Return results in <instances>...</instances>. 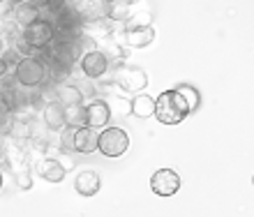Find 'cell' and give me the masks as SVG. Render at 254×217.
I'll use <instances>...</instances> for the list:
<instances>
[{"label":"cell","mask_w":254,"mask_h":217,"mask_svg":"<svg viewBox=\"0 0 254 217\" xmlns=\"http://www.w3.org/2000/svg\"><path fill=\"white\" fill-rule=\"evenodd\" d=\"M14 83L21 86V88L35 90V88H44L49 81H51V74H49V65L42 55H28V58H21L16 62V67L12 72Z\"/></svg>","instance_id":"cell-1"},{"label":"cell","mask_w":254,"mask_h":217,"mask_svg":"<svg viewBox=\"0 0 254 217\" xmlns=\"http://www.w3.org/2000/svg\"><path fill=\"white\" fill-rule=\"evenodd\" d=\"M190 113H192V111H190L188 100L181 95L178 88L164 90V93L155 100V118H157L162 125H178V122H183Z\"/></svg>","instance_id":"cell-2"},{"label":"cell","mask_w":254,"mask_h":217,"mask_svg":"<svg viewBox=\"0 0 254 217\" xmlns=\"http://www.w3.org/2000/svg\"><path fill=\"white\" fill-rule=\"evenodd\" d=\"M129 148V136L121 127H104L97 139V150L107 157H121Z\"/></svg>","instance_id":"cell-3"},{"label":"cell","mask_w":254,"mask_h":217,"mask_svg":"<svg viewBox=\"0 0 254 217\" xmlns=\"http://www.w3.org/2000/svg\"><path fill=\"white\" fill-rule=\"evenodd\" d=\"M21 37L28 42V47L35 49V51H44L47 47L54 44V37H56V28L51 21H35L33 26H28L26 30H21Z\"/></svg>","instance_id":"cell-4"},{"label":"cell","mask_w":254,"mask_h":217,"mask_svg":"<svg viewBox=\"0 0 254 217\" xmlns=\"http://www.w3.org/2000/svg\"><path fill=\"white\" fill-rule=\"evenodd\" d=\"M114 81L125 93H141L148 86V74L141 67H134V65H121V67H116Z\"/></svg>","instance_id":"cell-5"},{"label":"cell","mask_w":254,"mask_h":217,"mask_svg":"<svg viewBox=\"0 0 254 217\" xmlns=\"http://www.w3.org/2000/svg\"><path fill=\"white\" fill-rule=\"evenodd\" d=\"M109 65H111V62H109L107 54H104L102 49L86 51V54L81 55V60H79L81 74H83V79H90V81L102 79V76L109 72Z\"/></svg>","instance_id":"cell-6"},{"label":"cell","mask_w":254,"mask_h":217,"mask_svg":"<svg viewBox=\"0 0 254 217\" xmlns=\"http://www.w3.org/2000/svg\"><path fill=\"white\" fill-rule=\"evenodd\" d=\"M150 190L157 197H174L176 192L181 190V176L171 169H160L155 171L150 178Z\"/></svg>","instance_id":"cell-7"},{"label":"cell","mask_w":254,"mask_h":217,"mask_svg":"<svg viewBox=\"0 0 254 217\" xmlns=\"http://www.w3.org/2000/svg\"><path fill=\"white\" fill-rule=\"evenodd\" d=\"M83 108H86V127H93L100 132L111 120V107L104 100H90Z\"/></svg>","instance_id":"cell-8"},{"label":"cell","mask_w":254,"mask_h":217,"mask_svg":"<svg viewBox=\"0 0 254 217\" xmlns=\"http://www.w3.org/2000/svg\"><path fill=\"white\" fill-rule=\"evenodd\" d=\"M9 14H12V21L16 23L19 30H26L28 26H33L35 21L42 19L40 7H35L33 2H28V0H23V2H19V5H14Z\"/></svg>","instance_id":"cell-9"},{"label":"cell","mask_w":254,"mask_h":217,"mask_svg":"<svg viewBox=\"0 0 254 217\" xmlns=\"http://www.w3.org/2000/svg\"><path fill=\"white\" fill-rule=\"evenodd\" d=\"M97 139H100V132L93 127H79L74 129V141H72V150L74 153H81V155H90L97 150Z\"/></svg>","instance_id":"cell-10"},{"label":"cell","mask_w":254,"mask_h":217,"mask_svg":"<svg viewBox=\"0 0 254 217\" xmlns=\"http://www.w3.org/2000/svg\"><path fill=\"white\" fill-rule=\"evenodd\" d=\"M42 118H44V125H47L49 132H63L67 127L65 125V107H63L58 100L49 102L47 107L42 108Z\"/></svg>","instance_id":"cell-11"},{"label":"cell","mask_w":254,"mask_h":217,"mask_svg":"<svg viewBox=\"0 0 254 217\" xmlns=\"http://www.w3.org/2000/svg\"><path fill=\"white\" fill-rule=\"evenodd\" d=\"M155 40V28L153 26H143V28H134V30H123V44L127 49H143Z\"/></svg>","instance_id":"cell-12"},{"label":"cell","mask_w":254,"mask_h":217,"mask_svg":"<svg viewBox=\"0 0 254 217\" xmlns=\"http://www.w3.org/2000/svg\"><path fill=\"white\" fill-rule=\"evenodd\" d=\"M74 9L79 12L83 26L104 19V0H79V2L74 5Z\"/></svg>","instance_id":"cell-13"},{"label":"cell","mask_w":254,"mask_h":217,"mask_svg":"<svg viewBox=\"0 0 254 217\" xmlns=\"http://www.w3.org/2000/svg\"><path fill=\"white\" fill-rule=\"evenodd\" d=\"M35 169L40 171V176L44 178V180H49V183H61L67 173L56 157H44V160H40V164H37Z\"/></svg>","instance_id":"cell-14"},{"label":"cell","mask_w":254,"mask_h":217,"mask_svg":"<svg viewBox=\"0 0 254 217\" xmlns=\"http://www.w3.org/2000/svg\"><path fill=\"white\" fill-rule=\"evenodd\" d=\"M74 190L79 192L81 197H95L100 190V176L95 171H81L74 180Z\"/></svg>","instance_id":"cell-15"},{"label":"cell","mask_w":254,"mask_h":217,"mask_svg":"<svg viewBox=\"0 0 254 217\" xmlns=\"http://www.w3.org/2000/svg\"><path fill=\"white\" fill-rule=\"evenodd\" d=\"M56 100L63 104V107H81L83 102V95H81V90L76 88V83H61V86H56Z\"/></svg>","instance_id":"cell-16"},{"label":"cell","mask_w":254,"mask_h":217,"mask_svg":"<svg viewBox=\"0 0 254 217\" xmlns=\"http://www.w3.org/2000/svg\"><path fill=\"white\" fill-rule=\"evenodd\" d=\"M129 113L136 118H150L155 115V100L148 95H136L129 102Z\"/></svg>","instance_id":"cell-17"},{"label":"cell","mask_w":254,"mask_h":217,"mask_svg":"<svg viewBox=\"0 0 254 217\" xmlns=\"http://www.w3.org/2000/svg\"><path fill=\"white\" fill-rule=\"evenodd\" d=\"M65 125L72 129L86 127V108L83 107H67L65 108Z\"/></svg>","instance_id":"cell-18"},{"label":"cell","mask_w":254,"mask_h":217,"mask_svg":"<svg viewBox=\"0 0 254 217\" xmlns=\"http://www.w3.org/2000/svg\"><path fill=\"white\" fill-rule=\"evenodd\" d=\"M14 111L5 104V100H2V95H0V134L7 139V134L12 132V125H14Z\"/></svg>","instance_id":"cell-19"},{"label":"cell","mask_w":254,"mask_h":217,"mask_svg":"<svg viewBox=\"0 0 254 217\" xmlns=\"http://www.w3.org/2000/svg\"><path fill=\"white\" fill-rule=\"evenodd\" d=\"M153 21V14L150 12H139V14H129L125 21H123V30H134V28H143L150 26Z\"/></svg>","instance_id":"cell-20"},{"label":"cell","mask_w":254,"mask_h":217,"mask_svg":"<svg viewBox=\"0 0 254 217\" xmlns=\"http://www.w3.org/2000/svg\"><path fill=\"white\" fill-rule=\"evenodd\" d=\"M178 90H181V95L188 100L190 111H194V108L199 107L201 97H199V93H196V88H192V86H178Z\"/></svg>","instance_id":"cell-21"},{"label":"cell","mask_w":254,"mask_h":217,"mask_svg":"<svg viewBox=\"0 0 254 217\" xmlns=\"http://www.w3.org/2000/svg\"><path fill=\"white\" fill-rule=\"evenodd\" d=\"M16 183H19V187L28 190V187L33 185V180H30V171H19V173H16Z\"/></svg>","instance_id":"cell-22"},{"label":"cell","mask_w":254,"mask_h":217,"mask_svg":"<svg viewBox=\"0 0 254 217\" xmlns=\"http://www.w3.org/2000/svg\"><path fill=\"white\" fill-rule=\"evenodd\" d=\"M14 69L9 67V62L5 60V58H2V55H0V81H7V76L12 74Z\"/></svg>","instance_id":"cell-23"},{"label":"cell","mask_w":254,"mask_h":217,"mask_svg":"<svg viewBox=\"0 0 254 217\" xmlns=\"http://www.w3.org/2000/svg\"><path fill=\"white\" fill-rule=\"evenodd\" d=\"M2 148H5V136L0 134V153H2Z\"/></svg>","instance_id":"cell-24"},{"label":"cell","mask_w":254,"mask_h":217,"mask_svg":"<svg viewBox=\"0 0 254 217\" xmlns=\"http://www.w3.org/2000/svg\"><path fill=\"white\" fill-rule=\"evenodd\" d=\"M125 2H127L129 7H132V5H136V2H141V0H125Z\"/></svg>","instance_id":"cell-25"},{"label":"cell","mask_w":254,"mask_h":217,"mask_svg":"<svg viewBox=\"0 0 254 217\" xmlns=\"http://www.w3.org/2000/svg\"><path fill=\"white\" fill-rule=\"evenodd\" d=\"M65 2H67V5H72V2H74V5H76V2H79V0H65Z\"/></svg>","instance_id":"cell-26"},{"label":"cell","mask_w":254,"mask_h":217,"mask_svg":"<svg viewBox=\"0 0 254 217\" xmlns=\"http://www.w3.org/2000/svg\"><path fill=\"white\" fill-rule=\"evenodd\" d=\"M0 187H2V171H0Z\"/></svg>","instance_id":"cell-27"},{"label":"cell","mask_w":254,"mask_h":217,"mask_svg":"<svg viewBox=\"0 0 254 217\" xmlns=\"http://www.w3.org/2000/svg\"><path fill=\"white\" fill-rule=\"evenodd\" d=\"M252 183H254V176H252Z\"/></svg>","instance_id":"cell-28"}]
</instances>
